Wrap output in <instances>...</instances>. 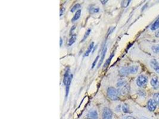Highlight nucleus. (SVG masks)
Here are the masks:
<instances>
[{
  "label": "nucleus",
  "instance_id": "28",
  "mask_svg": "<svg viewBox=\"0 0 159 119\" xmlns=\"http://www.w3.org/2000/svg\"><path fill=\"white\" fill-rule=\"evenodd\" d=\"M140 119H152L151 118H150V117H147V116H141V118Z\"/></svg>",
  "mask_w": 159,
  "mask_h": 119
},
{
  "label": "nucleus",
  "instance_id": "12",
  "mask_svg": "<svg viewBox=\"0 0 159 119\" xmlns=\"http://www.w3.org/2000/svg\"><path fill=\"white\" fill-rule=\"evenodd\" d=\"M94 46V42H92L90 44V45H89L88 48H87V51H86V52H85V54H84V56H85V57H88V56H89V54L91 53V51H92V50H93V49Z\"/></svg>",
  "mask_w": 159,
  "mask_h": 119
},
{
  "label": "nucleus",
  "instance_id": "26",
  "mask_svg": "<svg viewBox=\"0 0 159 119\" xmlns=\"http://www.w3.org/2000/svg\"><path fill=\"white\" fill-rule=\"evenodd\" d=\"M65 12V8L62 7L60 9V15L61 16L63 15H64Z\"/></svg>",
  "mask_w": 159,
  "mask_h": 119
},
{
  "label": "nucleus",
  "instance_id": "18",
  "mask_svg": "<svg viewBox=\"0 0 159 119\" xmlns=\"http://www.w3.org/2000/svg\"><path fill=\"white\" fill-rule=\"evenodd\" d=\"M89 11L91 13H97L99 12L100 9L99 8L96 7H91L89 8Z\"/></svg>",
  "mask_w": 159,
  "mask_h": 119
},
{
  "label": "nucleus",
  "instance_id": "27",
  "mask_svg": "<svg viewBox=\"0 0 159 119\" xmlns=\"http://www.w3.org/2000/svg\"><path fill=\"white\" fill-rule=\"evenodd\" d=\"M98 59H99V56H97V58H96L95 60H94L93 63V66H92V68H94V67H95V64H96V63L97 62V61H98Z\"/></svg>",
  "mask_w": 159,
  "mask_h": 119
},
{
  "label": "nucleus",
  "instance_id": "8",
  "mask_svg": "<svg viewBox=\"0 0 159 119\" xmlns=\"http://www.w3.org/2000/svg\"><path fill=\"white\" fill-rule=\"evenodd\" d=\"M150 84H151L152 87L153 88V89H159V81L158 78H157V77L154 76L153 77H152L151 81H150Z\"/></svg>",
  "mask_w": 159,
  "mask_h": 119
},
{
  "label": "nucleus",
  "instance_id": "31",
  "mask_svg": "<svg viewBox=\"0 0 159 119\" xmlns=\"http://www.w3.org/2000/svg\"><path fill=\"white\" fill-rule=\"evenodd\" d=\"M107 1H102V0L101 1V3H102V4H106V2H107Z\"/></svg>",
  "mask_w": 159,
  "mask_h": 119
},
{
  "label": "nucleus",
  "instance_id": "6",
  "mask_svg": "<svg viewBox=\"0 0 159 119\" xmlns=\"http://www.w3.org/2000/svg\"><path fill=\"white\" fill-rule=\"evenodd\" d=\"M157 105L153 99H150L147 103V108L150 112H154L157 108Z\"/></svg>",
  "mask_w": 159,
  "mask_h": 119
},
{
  "label": "nucleus",
  "instance_id": "14",
  "mask_svg": "<svg viewBox=\"0 0 159 119\" xmlns=\"http://www.w3.org/2000/svg\"><path fill=\"white\" fill-rule=\"evenodd\" d=\"M70 69H69V68H67V70H66L65 74L64 79H63V83H64V84L65 85L66 83H67V80H68V79H69V77H70Z\"/></svg>",
  "mask_w": 159,
  "mask_h": 119
},
{
  "label": "nucleus",
  "instance_id": "11",
  "mask_svg": "<svg viewBox=\"0 0 159 119\" xmlns=\"http://www.w3.org/2000/svg\"><path fill=\"white\" fill-rule=\"evenodd\" d=\"M107 46L104 45V46L103 48H102V52H101V58H100V62H99L98 66V67L101 66V64H102V63L103 61H104V60L105 59V56H106V52H107Z\"/></svg>",
  "mask_w": 159,
  "mask_h": 119
},
{
  "label": "nucleus",
  "instance_id": "32",
  "mask_svg": "<svg viewBox=\"0 0 159 119\" xmlns=\"http://www.w3.org/2000/svg\"><path fill=\"white\" fill-rule=\"evenodd\" d=\"M158 46H159V44L158 45Z\"/></svg>",
  "mask_w": 159,
  "mask_h": 119
},
{
  "label": "nucleus",
  "instance_id": "9",
  "mask_svg": "<svg viewBox=\"0 0 159 119\" xmlns=\"http://www.w3.org/2000/svg\"><path fill=\"white\" fill-rule=\"evenodd\" d=\"M88 119H98V112L95 110H92L87 114Z\"/></svg>",
  "mask_w": 159,
  "mask_h": 119
},
{
  "label": "nucleus",
  "instance_id": "23",
  "mask_svg": "<svg viewBox=\"0 0 159 119\" xmlns=\"http://www.w3.org/2000/svg\"><path fill=\"white\" fill-rule=\"evenodd\" d=\"M152 51L154 52V53H156V54L159 53V46H158V45L152 46Z\"/></svg>",
  "mask_w": 159,
  "mask_h": 119
},
{
  "label": "nucleus",
  "instance_id": "20",
  "mask_svg": "<svg viewBox=\"0 0 159 119\" xmlns=\"http://www.w3.org/2000/svg\"><path fill=\"white\" fill-rule=\"evenodd\" d=\"M153 99L155 101L156 104L159 105V93H156L154 94Z\"/></svg>",
  "mask_w": 159,
  "mask_h": 119
},
{
  "label": "nucleus",
  "instance_id": "4",
  "mask_svg": "<svg viewBox=\"0 0 159 119\" xmlns=\"http://www.w3.org/2000/svg\"><path fill=\"white\" fill-rule=\"evenodd\" d=\"M147 82H148V78L145 75H144V74L139 75L136 81L137 85L139 87L144 86L147 85Z\"/></svg>",
  "mask_w": 159,
  "mask_h": 119
},
{
  "label": "nucleus",
  "instance_id": "13",
  "mask_svg": "<svg viewBox=\"0 0 159 119\" xmlns=\"http://www.w3.org/2000/svg\"><path fill=\"white\" fill-rule=\"evenodd\" d=\"M80 15H81V10L80 9V10L76 11L75 15L73 16V19H72V22H74L77 21L80 19Z\"/></svg>",
  "mask_w": 159,
  "mask_h": 119
},
{
  "label": "nucleus",
  "instance_id": "15",
  "mask_svg": "<svg viewBox=\"0 0 159 119\" xmlns=\"http://www.w3.org/2000/svg\"><path fill=\"white\" fill-rule=\"evenodd\" d=\"M159 17L154 22V23L152 24L150 29L152 30H156L159 29Z\"/></svg>",
  "mask_w": 159,
  "mask_h": 119
},
{
  "label": "nucleus",
  "instance_id": "24",
  "mask_svg": "<svg viewBox=\"0 0 159 119\" xmlns=\"http://www.w3.org/2000/svg\"><path fill=\"white\" fill-rule=\"evenodd\" d=\"M130 1H123L122 2V6L124 8L127 7L130 3Z\"/></svg>",
  "mask_w": 159,
  "mask_h": 119
},
{
  "label": "nucleus",
  "instance_id": "22",
  "mask_svg": "<svg viewBox=\"0 0 159 119\" xmlns=\"http://www.w3.org/2000/svg\"><path fill=\"white\" fill-rule=\"evenodd\" d=\"M80 4H78V3L74 5V6H73V7L72 8V9H71V12H72V13L75 12V11H76L77 9L80 8Z\"/></svg>",
  "mask_w": 159,
  "mask_h": 119
},
{
  "label": "nucleus",
  "instance_id": "5",
  "mask_svg": "<svg viewBox=\"0 0 159 119\" xmlns=\"http://www.w3.org/2000/svg\"><path fill=\"white\" fill-rule=\"evenodd\" d=\"M102 119H113V112L107 108L105 107L102 112Z\"/></svg>",
  "mask_w": 159,
  "mask_h": 119
},
{
  "label": "nucleus",
  "instance_id": "7",
  "mask_svg": "<svg viewBox=\"0 0 159 119\" xmlns=\"http://www.w3.org/2000/svg\"><path fill=\"white\" fill-rule=\"evenodd\" d=\"M150 66L157 73L159 74V63L156 59H152L150 62Z\"/></svg>",
  "mask_w": 159,
  "mask_h": 119
},
{
  "label": "nucleus",
  "instance_id": "30",
  "mask_svg": "<svg viewBox=\"0 0 159 119\" xmlns=\"http://www.w3.org/2000/svg\"><path fill=\"white\" fill-rule=\"evenodd\" d=\"M156 37H159V30H158L156 33Z\"/></svg>",
  "mask_w": 159,
  "mask_h": 119
},
{
  "label": "nucleus",
  "instance_id": "2",
  "mask_svg": "<svg viewBox=\"0 0 159 119\" xmlns=\"http://www.w3.org/2000/svg\"><path fill=\"white\" fill-rule=\"evenodd\" d=\"M117 86L119 88V92L122 95H126L129 91V86L126 81L120 80L117 83Z\"/></svg>",
  "mask_w": 159,
  "mask_h": 119
},
{
  "label": "nucleus",
  "instance_id": "17",
  "mask_svg": "<svg viewBox=\"0 0 159 119\" xmlns=\"http://www.w3.org/2000/svg\"><path fill=\"white\" fill-rule=\"evenodd\" d=\"M122 110L124 113H129V107L128 104H124L122 107Z\"/></svg>",
  "mask_w": 159,
  "mask_h": 119
},
{
  "label": "nucleus",
  "instance_id": "21",
  "mask_svg": "<svg viewBox=\"0 0 159 119\" xmlns=\"http://www.w3.org/2000/svg\"><path fill=\"white\" fill-rule=\"evenodd\" d=\"M113 54H112L111 55V56L109 57V59L108 60H107V61H106V63H105V64L104 65V68H106V67H107L108 66H109V64H110V61H111V59L113 58Z\"/></svg>",
  "mask_w": 159,
  "mask_h": 119
},
{
  "label": "nucleus",
  "instance_id": "19",
  "mask_svg": "<svg viewBox=\"0 0 159 119\" xmlns=\"http://www.w3.org/2000/svg\"><path fill=\"white\" fill-rule=\"evenodd\" d=\"M91 29H88L87 30L86 32H85V35H84V36L82 40V42H84L87 39L88 37H89L90 33H91Z\"/></svg>",
  "mask_w": 159,
  "mask_h": 119
},
{
  "label": "nucleus",
  "instance_id": "16",
  "mask_svg": "<svg viewBox=\"0 0 159 119\" xmlns=\"http://www.w3.org/2000/svg\"><path fill=\"white\" fill-rule=\"evenodd\" d=\"M76 34H73L72 35V37L69 39V42H68V45L69 46H71L76 41Z\"/></svg>",
  "mask_w": 159,
  "mask_h": 119
},
{
  "label": "nucleus",
  "instance_id": "25",
  "mask_svg": "<svg viewBox=\"0 0 159 119\" xmlns=\"http://www.w3.org/2000/svg\"><path fill=\"white\" fill-rule=\"evenodd\" d=\"M122 119H137L136 117H135L134 116H125L123 117Z\"/></svg>",
  "mask_w": 159,
  "mask_h": 119
},
{
  "label": "nucleus",
  "instance_id": "1",
  "mask_svg": "<svg viewBox=\"0 0 159 119\" xmlns=\"http://www.w3.org/2000/svg\"><path fill=\"white\" fill-rule=\"evenodd\" d=\"M139 67L138 66L133 65L129 67H125L122 68L119 70V73L122 76H127L128 74H133L137 73L138 72Z\"/></svg>",
  "mask_w": 159,
  "mask_h": 119
},
{
  "label": "nucleus",
  "instance_id": "29",
  "mask_svg": "<svg viewBox=\"0 0 159 119\" xmlns=\"http://www.w3.org/2000/svg\"><path fill=\"white\" fill-rule=\"evenodd\" d=\"M62 45H63V39H61V37H60V46H61Z\"/></svg>",
  "mask_w": 159,
  "mask_h": 119
},
{
  "label": "nucleus",
  "instance_id": "3",
  "mask_svg": "<svg viewBox=\"0 0 159 119\" xmlns=\"http://www.w3.org/2000/svg\"><path fill=\"white\" fill-rule=\"evenodd\" d=\"M107 96L112 100H117L119 99V90L113 87H110L107 89Z\"/></svg>",
  "mask_w": 159,
  "mask_h": 119
},
{
  "label": "nucleus",
  "instance_id": "10",
  "mask_svg": "<svg viewBox=\"0 0 159 119\" xmlns=\"http://www.w3.org/2000/svg\"><path fill=\"white\" fill-rule=\"evenodd\" d=\"M73 74H70V77H69L67 83L66 84V98H67L69 94V89H70V83L72 80Z\"/></svg>",
  "mask_w": 159,
  "mask_h": 119
}]
</instances>
